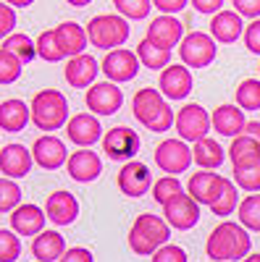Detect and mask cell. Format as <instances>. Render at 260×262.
<instances>
[{"label": "cell", "mask_w": 260, "mask_h": 262, "mask_svg": "<svg viewBox=\"0 0 260 262\" xmlns=\"http://www.w3.org/2000/svg\"><path fill=\"white\" fill-rule=\"evenodd\" d=\"M250 249H252V238L247 228L231 221L215 226L205 244V252L213 262H242L245 257H250Z\"/></svg>", "instance_id": "cell-1"}, {"label": "cell", "mask_w": 260, "mask_h": 262, "mask_svg": "<svg viewBox=\"0 0 260 262\" xmlns=\"http://www.w3.org/2000/svg\"><path fill=\"white\" fill-rule=\"evenodd\" d=\"M132 111H134V118L153 134H163V131H168L176 123V116L168 107V100L161 95V90H153V86L137 90L132 100Z\"/></svg>", "instance_id": "cell-2"}, {"label": "cell", "mask_w": 260, "mask_h": 262, "mask_svg": "<svg viewBox=\"0 0 260 262\" xmlns=\"http://www.w3.org/2000/svg\"><path fill=\"white\" fill-rule=\"evenodd\" d=\"M171 236V226L166 223V217L161 215H137V221L132 223L129 231V249L139 257H153L161 247L168 244Z\"/></svg>", "instance_id": "cell-3"}, {"label": "cell", "mask_w": 260, "mask_h": 262, "mask_svg": "<svg viewBox=\"0 0 260 262\" xmlns=\"http://www.w3.org/2000/svg\"><path fill=\"white\" fill-rule=\"evenodd\" d=\"M32 123L39 131H58L69 123V100L58 90H42L32 100Z\"/></svg>", "instance_id": "cell-4"}, {"label": "cell", "mask_w": 260, "mask_h": 262, "mask_svg": "<svg viewBox=\"0 0 260 262\" xmlns=\"http://www.w3.org/2000/svg\"><path fill=\"white\" fill-rule=\"evenodd\" d=\"M87 37H90V42L100 50H108V53L118 50L129 39V21L118 13L95 16L90 24H87Z\"/></svg>", "instance_id": "cell-5"}, {"label": "cell", "mask_w": 260, "mask_h": 262, "mask_svg": "<svg viewBox=\"0 0 260 262\" xmlns=\"http://www.w3.org/2000/svg\"><path fill=\"white\" fill-rule=\"evenodd\" d=\"M176 131H179V139L184 142H192V144H197L200 139H208L210 134V113L205 111L203 105L197 102H189L184 107H179V113H176Z\"/></svg>", "instance_id": "cell-6"}, {"label": "cell", "mask_w": 260, "mask_h": 262, "mask_svg": "<svg viewBox=\"0 0 260 262\" xmlns=\"http://www.w3.org/2000/svg\"><path fill=\"white\" fill-rule=\"evenodd\" d=\"M139 144H142L139 134H137L134 128H129V126H116V128H111V131L103 137V152H105L111 160L124 163V165L132 163V160L137 158Z\"/></svg>", "instance_id": "cell-7"}, {"label": "cell", "mask_w": 260, "mask_h": 262, "mask_svg": "<svg viewBox=\"0 0 260 262\" xmlns=\"http://www.w3.org/2000/svg\"><path fill=\"white\" fill-rule=\"evenodd\" d=\"M215 53H218L215 39L205 32H189L179 45V55L187 69H205L215 60Z\"/></svg>", "instance_id": "cell-8"}, {"label": "cell", "mask_w": 260, "mask_h": 262, "mask_svg": "<svg viewBox=\"0 0 260 262\" xmlns=\"http://www.w3.org/2000/svg\"><path fill=\"white\" fill-rule=\"evenodd\" d=\"M155 163L163 173L176 176V173L189 170V163H194V155L184 139H166L155 149Z\"/></svg>", "instance_id": "cell-9"}, {"label": "cell", "mask_w": 260, "mask_h": 262, "mask_svg": "<svg viewBox=\"0 0 260 262\" xmlns=\"http://www.w3.org/2000/svg\"><path fill=\"white\" fill-rule=\"evenodd\" d=\"M84 100H87V107H90L95 116H113L124 105V92L113 81H97L87 90Z\"/></svg>", "instance_id": "cell-10"}, {"label": "cell", "mask_w": 260, "mask_h": 262, "mask_svg": "<svg viewBox=\"0 0 260 262\" xmlns=\"http://www.w3.org/2000/svg\"><path fill=\"white\" fill-rule=\"evenodd\" d=\"M139 58L137 53L126 50V48H118V50H111L105 53V60H103V74L111 79L113 84H124V81H132L137 74H139Z\"/></svg>", "instance_id": "cell-11"}, {"label": "cell", "mask_w": 260, "mask_h": 262, "mask_svg": "<svg viewBox=\"0 0 260 262\" xmlns=\"http://www.w3.org/2000/svg\"><path fill=\"white\" fill-rule=\"evenodd\" d=\"M226 181L218 173H210V170H200V173H192L189 176V196L197 205L213 207L215 202L221 200V194L226 189Z\"/></svg>", "instance_id": "cell-12"}, {"label": "cell", "mask_w": 260, "mask_h": 262, "mask_svg": "<svg viewBox=\"0 0 260 262\" xmlns=\"http://www.w3.org/2000/svg\"><path fill=\"white\" fill-rule=\"evenodd\" d=\"M163 217L171 228L189 231L200 223V205L194 202L189 194H179V196H173L168 205H163Z\"/></svg>", "instance_id": "cell-13"}, {"label": "cell", "mask_w": 260, "mask_h": 262, "mask_svg": "<svg viewBox=\"0 0 260 262\" xmlns=\"http://www.w3.org/2000/svg\"><path fill=\"white\" fill-rule=\"evenodd\" d=\"M118 189L121 194L126 196H145L150 189L155 186L153 181V170H150L145 163L139 160H132V163H126L121 170H118Z\"/></svg>", "instance_id": "cell-14"}, {"label": "cell", "mask_w": 260, "mask_h": 262, "mask_svg": "<svg viewBox=\"0 0 260 262\" xmlns=\"http://www.w3.org/2000/svg\"><path fill=\"white\" fill-rule=\"evenodd\" d=\"M147 42H153L155 48L161 50H171V48H176L182 45V39H184V27H182V21L179 18H173V16H158L150 21V27H147Z\"/></svg>", "instance_id": "cell-15"}, {"label": "cell", "mask_w": 260, "mask_h": 262, "mask_svg": "<svg viewBox=\"0 0 260 262\" xmlns=\"http://www.w3.org/2000/svg\"><path fill=\"white\" fill-rule=\"evenodd\" d=\"M32 158L39 168H45V170H58L63 163H69V149L66 144H63L58 137L53 134H45V137H39L32 147Z\"/></svg>", "instance_id": "cell-16"}, {"label": "cell", "mask_w": 260, "mask_h": 262, "mask_svg": "<svg viewBox=\"0 0 260 262\" xmlns=\"http://www.w3.org/2000/svg\"><path fill=\"white\" fill-rule=\"evenodd\" d=\"M32 152L24 147V144H6L3 149H0V173H3V179H24L29 176L32 170Z\"/></svg>", "instance_id": "cell-17"}, {"label": "cell", "mask_w": 260, "mask_h": 262, "mask_svg": "<svg viewBox=\"0 0 260 262\" xmlns=\"http://www.w3.org/2000/svg\"><path fill=\"white\" fill-rule=\"evenodd\" d=\"M66 134L69 139L79 147V149H90L95 142L103 139V126L97 121V116L92 113H79L66 123Z\"/></svg>", "instance_id": "cell-18"}, {"label": "cell", "mask_w": 260, "mask_h": 262, "mask_svg": "<svg viewBox=\"0 0 260 262\" xmlns=\"http://www.w3.org/2000/svg\"><path fill=\"white\" fill-rule=\"evenodd\" d=\"M158 86H161V95L166 100H184L192 92L194 79H192L187 66H168V69L161 71Z\"/></svg>", "instance_id": "cell-19"}, {"label": "cell", "mask_w": 260, "mask_h": 262, "mask_svg": "<svg viewBox=\"0 0 260 262\" xmlns=\"http://www.w3.org/2000/svg\"><path fill=\"white\" fill-rule=\"evenodd\" d=\"M213 121V131H218L221 137H229V139H236L245 134V126H247V118H245V111L239 105H218L210 116Z\"/></svg>", "instance_id": "cell-20"}, {"label": "cell", "mask_w": 260, "mask_h": 262, "mask_svg": "<svg viewBox=\"0 0 260 262\" xmlns=\"http://www.w3.org/2000/svg\"><path fill=\"white\" fill-rule=\"evenodd\" d=\"M45 215L55 226H71L79 217V202L71 191H53L45 200Z\"/></svg>", "instance_id": "cell-21"}, {"label": "cell", "mask_w": 260, "mask_h": 262, "mask_svg": "<svg viewBox=\"0 0 260 262\" xmlns=\"http://www.w3.org/2000/svg\"><path fill=\"white\" fill-rule=\"evenodd\" d=\"M8 217H11V231L18 236H39L45 231V221H48V215L37 205H18Z\"/></svg>", "instance_id": "cell-22"}, {"label": "cell", "mask_w": 260, "mask_h": 262, "mask_svg": "<svg viewBox=\"0 0 260 262\" xmlns=\"http://www.w3.org/2000/svg\"><path fill=\"white\" fill-rule=\"evenodd\" d=\"M100 69L103 66L90 53H82L76 58H69V63H66V81L74 86V90H87V86L95 84Z\"/></svg>", "instance_id": "cell-23"}, {"label": "cell", "mask_w": 260, "mask_h": 262, "mask_svg": "<svg viewBox=\"0 0 260 262\" xmlns=\"http://www.w3.org/2000/svg\"><path fill=\"white\" fill-rule=\"evenodd\" d=\"M66 170H69V176L74 181L92 184L103 173V160L97 158V152H92V149H79V152H74V155L69 158Z\"/></svg>", "instance_id": "cell-24"}, {"label": "cell", "mask_w": 260, "mask_h": 262, "mask_svg": "<svg viewBox=\"0 0 260 262\" xmlns=\"http://www.w3.org/2000/svg\"><path fill=\"white\" fill-rule=\"evenodd\" d=\"M210 37L221 45H231L239 37H245V24L242 16L236 11H221L210 18Z\"/></svg>", "instance_id": "cell-25"}, {"label": "cell", "mask_w": 260, "mask_h": 262, "mask_svg": "<svg viewBox=\"0 0 260 262\" xmlns=\"http://www.w3.org/2000/svg\"><path fill=\"white\" fill-rule=\"evenodd\" d=\"M55 42H58L63 58H76L84 53L90 37H87L84 27H79L76 21H63V24L55 27Z\"/></svg>", "instance_id": "cell-26"}, {"label": "cell", "mask_w": 260, "mask_h": 262, "mask_svg": "<svg viewBox=\"0 0 260 262\" xmlns=\"http://www.w3.org/2000/svg\"><path fill=\"white\" fill-rule=\"evenodd\" d=\"M32 121V107H27L24 100H3L0 102V131H8V134H18L24 131V126Z\"/></svg>", "instance_id": "cell-27"}, {"label": "cell", "mask_w": 260, "mask_h": 262, "mask_svg": "<svg viewBox=\"0 0 260 262\" xmlns=\"http://www.w3.org/2000/svg\"><path fill=\"white\" fill-rule=\"evenodd\" d=\"M32 254L37 262H55L66 254V242L58 231H42L32 242Z\"/></svg>", "instance_id": "cell-28"}, {"label": "cell", "mask_w": 260, "mask_h": 262, "mask_svg": "<svg viewBox=\"0 0 260 262\" xmlns=\"http://www.w3.org/2000/svg\"><path fill=\"white\" fill-rule=\"evenodd\" d=\"M192 155H194V163H197L203 170H215V168H221L224 160H226V152L224 147L215 142V139H200L197 144L192 147Z\"/></svg>", "instance_id": "cell-29"}, {"label": "cell", "mask_w": 260, "mask_h": 262, "mask_svg": "<svg viewBox=\"0 0 260 262\" xmlns=\"http://www.w3.org/2000/svg\"><path fill=\"white\" fill-rule=\"evenodd\" d=\"M137 58L150 71H163V69L171 66V50H161V48H155L153 42H147V39H142L137 45Z\"/></svg>", "instance_id": "cell-30"}, {"label": "cell", "mask_w": 260, "mask_h": 262, "mask_svg": "<svg viewBox=\"0 0 260 262\" xmlns=\"http://www.w3.org/2000/svg\"><path fill=\"white\" fill-rule=\"evenodd\" d=\"M234 184L245 191H260V158L234 165Z\"/></svg>", "instance_id": "cell-31"}, {"label": "cell", "mask_w": 260, "mask_h": 262, "mask_svg": "<svg viewBox=\"0 0 260 262\" xmlns=\"http://www.w3.org/2000/svg\"><path fill=\"white\" fill-rule=\"evenodd\" d=\"M3 48H6L8 53H13L24 66L37 58V42H32V37L21 34V32H13V34L3 42Z\"/></svg>", "instance_id": "cell-32"}, {"label": "cell", "mask_w": 260, "mask_h": 262, "mask_svg": "<svg viewBox=\"0 0 260 262\" xmlns=\"http://www.w3.org/2000/svg\"><path fill=\"white\" fill-rule=\"evenodd\" d=\"M229 158H231V165H236V163H245V160H255V158H260V144H257L252 137L242 134V137L231 139Z\"/></svg>", "instance_id": "cell-33"}, {"label": "cell", "mask_w": 260, "mask_h": 262, "mask_svg": "<svg viewBox=\"0 0 260 262\" xmlns=\"http://www.w3.org/2000/svg\"><path fill=\"white\" fill-rule=\"evenodd\" d=\"M236 215H239V223H242L247 231L260 233V194L245 196V200L239 202V210H236Z\"/></svg>", "instance_id": "cell-34"}, {"label": "cell", "mask_w": 260, "mask_h": 262, "mask_svg": "<svg viewBox=\"0 0 260 262\" xmlns=\"http://www.w3.org/2000/svg\"><path fill=\"white\" fill-rule=\"evenodd\" d=\"M236 105L242 111H260V79H245L236 86Z\"/></svg>", "instance_id": "cell-35"}, {"label": "cell", "mask_w": 260, "mask_h": 262, "mask_svg": "<svg viewBox=\"0 0 260 262\" xmlns=\"http://www.w3.org/2000/svg\"><path fill=\"white\" fill-rule=\"evenodd\" d=\"M113 6L118 16H124L126 21H142L147 18L150 8H155L153 0H113Z\"/></svg>", "instance_id": "cell-36"}, {"label": "cell", "mask_w": 260, "mask_h": 262, "mask_svg": "<svg viewBox=\"0 0 260 262\" xmlns=\"http://www.w3.org/2000/svg\"><path fill=\"white\" fill-rule=\"evenodd\" d=\"M179 194H184V186H182V181L176 176H163L153 186V200L158 205H168L173 196H179Z\"/></svg>", "instance_id": "cell-37"}, {"label": "cell", "mask_w": 260, "mask_h": 262, "mask_svg": "<svg viewBox=\"0 0 260 262\" xmlns=\"http://www.w3.org/2000/svg\"><path fill=\"white\" fill-rule=\"evenodd\" d=\"M234 210H239V186L231 184V181H226V189H224V194H221V200L210 207V212L218 215V217H229Z\"/></svg>", "instance_id": "cell-38"}, {"label": "cell", "mask_w": 260, "mask_h": 262, "mask_svg": "<svg viewBox=\"0 0 260 262\" xmlns=\"http://www.w3.org/2000/svg\"><path fill=\"white\" fill-rule=\"evenodd\" d=\"M21 71H24V63H21L13 53H8L6 48H0V84L18 81Z\"/></svg>", "instance_id": "cell-39"}, {"label": "cell", "mask_w": 260, "mask_h": 262, "mask_svg": "<svg viewBox=\"0 0 260 262\" xmlns=\"http://www.w3.org/2000/svg\"><path fill=\"white\" fill-rule=\"evenodd\" d=\"M37 55L42 60H48V63H58L63 58L58 42H55V29H48V32H42L37 37Z\"/></svg>", "instance_id": "cell-40"}, {"label": "cell", "mask_w": 260, "mask_h": 262, "mask_svg": "<svg viewBox=\"0 0 260 262\" xmlns=\"http://www.w3.org/2000/svg\"><path fill=\"white\" fill-rule=\"evenodd\" d=\"M21 205V189L13 179H0V212H13Z\"/></svg>", "instance_id": "cell-41"}, {"label": "cell", "mask_w": 260, "mask_h": 262, "mask_svg": "<svg viewBox=\"0 0 260 262\" xmlns=\"http://www.w3.org/2000/svg\"><path fill=\"white\" fill-rule=\"evenodd\" d=\"M21 257V238L18 233L0 228V262H16Z\"/></svg>", "instance_id": "cell-42"}, {"label": "cell", "mask_w": 260, "mask_h": 262, "mask_svg": "<svg viewBox=\"0 0 260 262\" xmlns=\"http://www.w3.org/2000/svg\"><path fill=\"white\" fill-rule=\"evenodd\" d=\"M150 262H187V252L182 247H176V244H166V247H161L153 254Z\"/></svg>", "instance_id": "cell-43"}, {"label": "cell", "mask_w": 260, "mask_h": 262, "mask_svg": "<svg viewBox=\"0 0 260 262\" xmlns=\"http://www.w3.org/2000/svg\"><path fill=\"white\" fill-rule=\"evenodd\" d=\"M13 27H16V11L8 3H0V39L6 42L13 34Z\"/></svg>", "instance_id": "cell-44"}, {"label": "cell", "mask_w": 260, "mask_h": 262, "mask_svg": "<svg viewBox=\"0 0 260 262\" xmlns=\"http://www.w3.org/2000/svg\"><path fill=\"white\" fill-rule=\"evenodd\" d=\"M245 48L252 55H260V18L250 21V27H245Z\"/></svg>", "instance_id": "cell-45"}, {"label": "cell", "mask_w": 260, "mask_h": 262, "mask_svg": "<svg viewBox=\"0 0 260 262\" xmlns=\"http://www.w3.org/2000/svg\"><path fill=\"white\" fill-rule=\"evenodd\" d=\"M234 11L245 18H260V0H234Z\"/></svg>", "instance_id": "cell-46"}, {"label": "cell", "mask_w": 260, "mask_h": 262, "mask_svg": "<svg viewBox=\"0 0 260 262\" xmlns=\"http://www.w3.org/2000/svg\"><path fill=\"white\" fill-rule=\"evenodd\" d=\"M189 3L194 6L197 13H205V16H215L224 11V0H189Z\"/></svg>", "instance_id": "cell-47"}, {"label": "cell", "mask_w": 260, "mask_h": 262, "mask_svg": "<svg viewBox=\"0 0 260 262\" xmlns=\"http://www.w3.org/2000/svg\"><path fill=\"white\" fill-rule=\"evenodd\" d=\"M58 262H95V259H92V252L90 249L71 247V249H66V254H63Z\"/></svg>", "instance_id": "cell-48"}, {"label": "cell", "mask_w": 260, "mask_h": 262, "mask_svg": "<svg viewBox=\"0 0 260 262\" xmlns=\"http://www.w3.org/2000/svg\"><path fill=\"white\" fill-rule=\"evenodd\" d=\"M189 0H153V6L163 11V16H173V13H179L182 8H187Z\"/></svg>", "instance_id": "cell-49"}, {"label": "cell", "mask_w": 260, "mask_h": 262, "mask_svg": "<svg viewBox=\"0 0 260 262\" xmlns=\"http://www.w3.org/2000/svg\"><path fill=\"white\" fill-rule=\"evenodd\" d=\"M245 134H247V137H252V139L260 144V121H247V126H245Z\"/></svg>", "instance_id": "cell-50"}, {"label": "cell", "mask_w": 260, "mask_h": 262, "mask_svg": "<svg viewBox=\"0 0 260 262\" xmlns=\"http://www.w3.org/2000/svg\"><path fill=\"white\" fill-rule=\"evenodd\" d=\"M3 3H8L11 8H29L34 0H3Z\"/></svg>", "instance_id": "cell-51"}, {"label": "cell", "mask_w": 260, "mask_h": 262, "mask_svg": "<svg viewBox=\"0 0 260 262\" xmlns=\"http://www.w3.org/2000/svg\"><path fill=\"white\" fill-rule=\"evenodd\" d=\"M69 6H74V8H84V6H90L92 0H66Z\"/></svg>", "instance_id": "cell-52"}, {"label": "cell", "mask_w": 260, "mask_h": 262, "mask_svg": "<svg viewBox=\"0 0 260 262\" xmlns=\"http://www.w3.org/2000/svg\"><path fill=\"white\" fill-rule=\"evenodd\" d=\"M242 262H260V252H257V254H250V257H245Z\"/></svg>", "instance_id": "cell-53"}, {"label": "cell", "mask_w": 260, "mask_h": 262, "mask_svg": "<svg viewBox=\"0 0 260 262\" xmlns=\"http://www.w3.org/2000/svg\"><path fill=\"white\" fill-rule=\"evenodd\" d=\"M0 149H3V147H0Z\"/></svg>", "instance_id": "cell-54"}]
</instances>
